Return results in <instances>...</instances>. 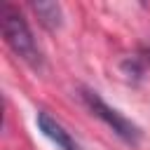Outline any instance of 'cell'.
Returning a JSON list of instances; mask_svg holds the SVG:
<instances>
[{
  "mask_svg": "<svg viewBox=\"0 0 150 150\" xmlns=\"http://www.w3.org/2000/svg\"><path fill=\"white\" fill-rule=\"evenodd\" d=\"M30 9L47 30H59L63 26V7L59 2H30Z\"/></svg>",
  "mask_w": 150,
  "mask_h": 150,
  "instance_id": "3",
  "label": "cell"
},
{
  "mask_svg": "<svg viewBox=\"0 0 150 150\" xmlns=\"http://www.w3.org/2000/svg\"><path fill=\"white\" fill-rule=\"evenodd\" d=\"M80 98H82V103L87 105V110H89L94 117H98V120H101L117 138H122L127 145H138V143H141V138H143L141 127H138L134 120H129L127 115H122L117 108H112L110 103H105L98 91H94V89H89V87H82V89H80Z\"/></svg>",
  "mask_w": 150,
  "mask_h": 150,
  "instance_id": "2",
  "label": "cell"
},
{
  "mask_svg": "<svg viewBox=\"0 0 150 150\" xmlns=\"http://www.w3.org/2000/svg\"><path fill=\"white\" fill-rule=\"evenodd\" d=\"M0 23H2V38H5L7 47L33 70H42L45 68L42 49L35 42V35H33L28 21L12 2H5L0 7Z\"/></svg>",
  "mask_w": 150,
  "mask_h": 150,
  "instance_id": "1",
  "label": "cell"
},
{
  "mask_svg": "<svg viewBox=\"0 0 150 150\" xmlns=\"http://www.w3.org/2000/svg\"><path fill=\"white\" fill-rule=\"evenodd\" d=\"M122 73L131 80V82H138L141 80V75H143V68H141V61L136 59V56H129V59H124L122 61Z\"/></svg>",
  "mask_w": 150,
  "mask_h": 150,
  "instance_id": "4",
  "label": "cell"
},
{
  "mask_svg": "<svg viewBox=\"0 0 150 150\" xmlns=\"http://www.w3.org/2000/svg\"><path fill=\"white\" fill-rule=\"evenodd\" d=\"M143 59L150 63V45H145V47H143Z\"/></svg>",
  "mask_w": 150,
  "mask_h": 150,
  "instance_id": "5",
  "label": "cell"
}]
</instances>
